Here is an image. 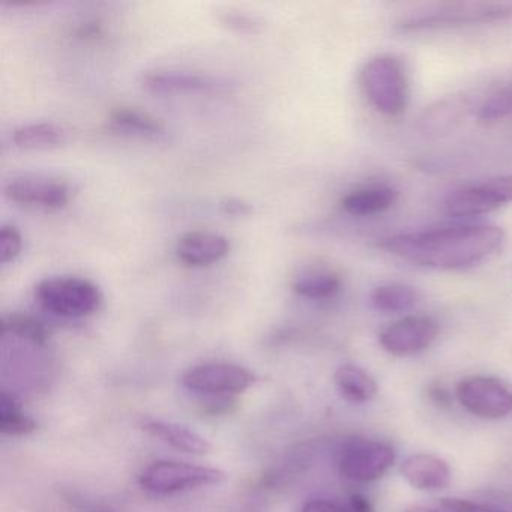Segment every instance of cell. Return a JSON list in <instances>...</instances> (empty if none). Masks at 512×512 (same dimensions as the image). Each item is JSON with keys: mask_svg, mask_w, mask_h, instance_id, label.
I'll list each match as a JSON object with an SVG mask.
<instances>
[{"mask_svg": "<svg viewBox=\"0 0 512 512\" xmlns=\"http://www.w3.org/2000/svg\"><path fill=\"white\" fill-rule=\"evenodd\" d=\"M458 403L482 419H502L512 413V388L497 377L472 376L455 389Z\"/></svg>", "mask_w": 512, "mask_h": 512, "instance_id": "ba28073f", "label": "cell"}, {"mask_svg": "<svg viewBox=\"0 0 512 512\" xmlns=\"http://www.w3.org/2000/svg\"><path fill=\"white\" fill-rule=\"evenodd\" d=\"M505 239L500 227L472 224L389 236L379 242V247L413 265L455 271L488 259L500 250Z\"/></svg>", "mask_w": 512, "mask_h": 512, "instance_id": "6da1fadb", "label": "cell"}, {"mask_svg": "<svg viewBox=\"0 0 512 512\" xmlns=\"http://www.w3.org/2000/svg\"><path fill=\"white\" fill-rule=\"evenodd\" d=\"M362 89L371 106L385 116L401 115L409 104V79L406 68L394 56L371 59L361 74Z\"/></svg>", "mask_w": 512, "mask_h": 512, "instance_id": "277c9868", "label": "cell"}, {"mask_svg": "<svg viewBox=\"0 0 512 512\" xmlns=\"http://www.w3.org/2000/svg\"><path fill=\"white\" fill-rule=\"evenodd\" d=\"M508 203H512V175L454 191L446 197L443 208L451 217L469 218L496 211Z\"/></svg>", "mask_w": 512, "mask_h": 512, "instance_id": "9c48e42d", "label": "cell"}, {"mask_svg": "<svg viewBox=\"0 0 512 512\" xmlns=\"http://www.w3.org/2000/svg\"><path fill=\"white\" fill-rule=\"evenodd\" d=\"M224 479L226 472L217 467L202 466L188 461L157 460L143 469L139 476V484L148 493L169 496L218 485Z\"/></svg>", "mask_w": 512, "mask_h": 512, "instance_id": "5b68a950", "label": "cell"}, {"mask_svg": "<svg viewBox=\"0 0 512 512\" xmlns=\"http://www.w3.org/2000/svg\"><path fill=\"white\" fill-rule=\"evenodd\" d=\"M251 211H253V208L244 200L227 199L221 203V212L230 215V217H247L251 214Z\"/></svg>", "mask_w": 512, "mask_h": 512, "instance_id": "f546056e", "label": "cell"}, {"mask_svg": "<svg viewBox=\"0 0 512 512\" xmlns=\"http://www.w3.org/2000/svg\"><path fill=\"white\" fill-rule=\"evenodd\" d=\"M398 200V191L391 187H368L352 191L341 200V209L353 217H368L391 208Z\"/></svg>", "mask_w": 512, "mask_h": 512, "instance_id": "ac0fdd59", "label": "cell"}, {"mask_svg": "<svg viewBox=\"0 0 512 512\" xmlns=\"http://www.w3.org/2000/svg\"><path fill=\"white\" fill-rule=\"evenodd\" d=\"M512 118V82L491 92L476 107V119L481 124H496Z\"/></svg>", "mask_w": 512, "mask_h": 512, "instance_id": "d4e9b609", "label": "cell"}, {"mask_svg": "<svg viewBox=\"0 0 512 512\" xmlns=\"http://www.w3.org/2000/svg\"><path fill=\"white\" fill-rule=\"evenodd\" d=\"M401 475L416 490L439 491L448 487L452 472L443 458L433 454H413L401 463Z\"/></svg>", "mask_w": 512, "mask_h": 512, "instance_id": "9a60e30c", "label": "cell"}, {"mask_svg": "<svg viewBox=\"0 0 512 512\" xmlns=\"http://www.w3.org/2000/svg\"><path fill=\"white\" fill-rule=\"evenodd\" d=\"M418 301V292L403 284H383L371 292V304L382 313H404L412 310Z\"/></svg>", "mask_w": 512, "mask_h": 512, "instance_id": "7402d4cb", "label": "cell"}, {"mask_svg": "<svg viewBox=\"0 0 512 512\" xmlns=\"http://www.w3.org/2000/svg\"><path fill=\"white\" fill-rule=\"evenodd\" d=\"M350 503H352V512H371L373 508H371L370 502L365 499L361 494H353L352 499H350Z\"/></svg>", "mask_w": 512, "mask_h": 512, "instance_id": "d6a6232c", "label": "cell"}, {"mask_svg": "<svg viewBox=\"0 0 512 512\" xmlns=\"http://www.w3.org/2000/svg\"><path fill=\"white\" fill-rule=\"evenodd\" d=\"M143 86L157 94H206L226 89L227 82L209 74L181 70L146 71Z\"/></svg>", "mask_w": 512, "mask_h": 512, "instance_id": "7c38bea8", "label": "cell"}, {"mask_svg": "<svg viewBox=\"0 0 512 512\" xmlns=\"http://www.w3.org/2000/svg\"><path fill=\"white\" fill-rule=\"evenodd\" d=\"M65 497H67V500H70L71 505H73L74 508H77L82 512H113L112 509L107 508V506H104L103 503H98L95 502V500L86 499V497L83 496H77V494H74L73 491H70V493H68Z\"/></svg>", "mask_w": 512, "mask_h": 512, "instance_id": "f1b7e54d", "label": "cell"}, {"mask_svg": "<svg viewBox=\"0 0 512 512\" xmlns=\"http://www.w3.org/2000/svg\"><path fill=\"white\" fill-rule=\"evenodd\" d=\"M2 334L13 335L20 340L28 341L37 347L46 346L49 332L46 326L28 314L13 313L2 319Z\"/></svg>", "mask_w": 512, "mask_h": 512, "instance_id": "cb8c5ba5", "label": "cell"}, {"mask_svg": "<svg viewBox=\"0 0 512 512\" xmlns=\"http://www.w3.org/2000/svg\"><path fill=\"white\" fill-rule=\"evenodd\" d=\"M404 512H449V511H439L436 508H430V506L424 505H413L409 506Z\"/></svg>", "mask_w": 512, "mask_h": 512, "instance_id": "836d02e7", "label": "cell"}, {"mask_svg": "<svg viewBox=\"0 0 512 512\" xmlns=\"http://www.w3.org/2000/svg\"><path fill=\"white\" fill-rule=\"evenodd\" d=\"M5 194L11 202L28 208L58 211L70 203L73 190L62 179L28 175L11 179L5 187Z\"/></svg>", "mask_w": 512, "mask_h": 512, "instance_id": "30bf717a", "label": "cell"}, {"mask_svg": "<svg viewBox=\"0 0 512 512\" xmlns=\"http://www.w3.org/2000/svg\"><path fill=\"white\" fill-rule=\"evenodd\" d=\"M140 425L155 439L185 454L205 455L212 451L211 442L187 425L154 418L143 419Z\"/></svg>", "mask_w": 512, "mask_h": 512, "instance_id": "e0dca14e", "label": "cell"}, {"mask_svg": "<svg viewBox=\"0 0 512 512\" xmlns=\"http://www.w3.org/2000/svg\"><path fill=\"white\" fill-rule=\"evenodd\" d=\"M428 395H430V400L433 401L434 404H437V406L446 407L451 404V395L440 385L431 386Z\"/></svg>", "mask_w": 512, "mask_h": 512, "instance_id": "1f68e13d", "label": "cell"}, {"mask_svg": "<svg viewBox=\"0 0 512 512\" xmlns=\"http://www.w3.org/2000/svg\"><path fill=\"white\" fill-rule=\"evenodd\" d=\"M182 386L188 391L209 397H230L242 394L257 382L248 368L229 362H209L185 371Z\"/></svg>", "mask_w": 512, "mask_h": 512, "instance_id": "52a82bcc", "label": "cell"}, {"mask_svg": "<svg viewBox=\"0 0 512 512\" xmlns=\"http://www.w3.org/2000/svg\"><path fill=\"white\" fill-rule=\"evenodd\" d=\"M397 460V452L388 443L352 437L338 452V470L349 481L368 484L382 478Z\"/></svg>", "mask_w": 512, "mask_h": 512, "instance_id": "8992f818", "label": "cell"}, {"mask_svg": "<svg viewBox=\"0 0 512 512\" xmlns=\"http://www.w3.org/2000/svg\"><path fill=\"white\" fill-rule=\"evenodd\" d=\"M110 125L115 130L137 136H158L163 134L164 124L161 119L139 107L119 106L109 113Z\"/></svg>", "mask_w": 512, "mask_h": 512, "instance_id": "44dd1931", "label": "cell"}, {"mask_svg": "<svg viewBox=\"0 0 512 512\" xmlns=\"http://www.w3.org/2000/svg\"><path fill=\"white\" fill-rule=\"evenodd\" d=\"M23 238L19 229L14 226H2L0 229V262H14L22 253Z\"/></svg>", "mask_w": 512, "mask_h": 512, "instance_id": "484cf974", "label": "cell"}, {"mask_svg": "<svg viewBox=\"0 0 512 512\" xmlns=\"http://www.w3.org/2000/svg\"><path fill=\"white\" fill-rule=\"evenodd\" d=\"M475 101L469 95H452L436 101L419 116L418 128L427 136H445L463 124L475 112Z\"/></svg>", "mask_w": 512, "mask_h": 512, "instance_id": "4fadbf2b", "label": "cell"}, {"mask_svg": "<svg viewBox=\"0 0 512 512\" xmlns=\"http://www.w3.org/2000/svg\"><path fill=\"white\" fill-rule=\"evenodd\" d=\"M440 505L449 512H509L506 509L497 508V506L458 499V497H443L440 499Z\"/></svg>", "mask_w": 512, "mask_h": 512, "instance_id": "4316f807", "label": "cell"}, {"mask_svg": "<svg viewBox=\"0 0 512 512\" xmlns=\"http://www.w3.org/2000/svg\"><path fill=\"white\" fill-rule=\"evenodd\" d=\"M301 512H350L331 500L314 499L302 506Z\"/></svg>", "mask_w": 512, "mask_h": 512, "instance_id": "4dcf8cb0", "label": "cell"}, {"mask_svg": "<svg viewBox=\"0 0 512 512\" xmlns=\"http://www.w3.org/2000/svg\"><path fill=\"white\" fill-rule=\"evenodd\" d=\"M230 241L220 233L194 230L185 233L176 244L179 262L190 268L214 265L229 254Z\"/></svg>", "mask_w": 512, "mask_h": 512, "instance_id": "5bb4252c", "label": "cell"}, {"mask_svg": "<svg viewBox=\"0 0 512 512\" xmlns=\"http://www.w3.org/2000/svg\"><path fill=\"white\" fill-rule=\"evenodd\" d=\"M38 424L17 403L16 397L8 391L0 395V431L5 436H29L37 430Z\"/></svg>", "mask_w": 512, "mask_h": 512, "instance_id": "603a6c76", "label": "cell"}, {"mask_svg": "<svg viewBox=\"0 0 512 512\" xmlns=\"http://www.w3.org/2000/svg\"><path fill=\"white\" fill-rule=\"evenodd\" d=\"M35 298L44 310L67 319L92 316L103 304L100 287L76 275L44 278L35 286Z\"/></svg>", "mask_w": 512, "mask_h": 512, "instance_id": "7a4b0ae2", "label": "cell"}, {"mask_svg": "<svg viewBox=\"0 0 512 512\" xmlns=\"http://www.w3.org/2000/svg\"><path fill=\"white\" fill-rule=\"evenodd\" d=\"M439 335V325L430 316H407L386 326L379 343L394 356H410L424 352Z\"/></svg>", "mask_w": 512, "mask_h": 512, "instance_id": "8fae6325", "label": "cell"}, {"mask_svg": "<svg viewBox=\"0 0 512 512\" xmlns=\"http://www.w3.org/2000/svg\"><path fill=\"white\" fill-rule=\"evenodd\" d=\"M334 380L341 397L352 403H367L379 391L374 377L358 365H340L335 371Z\"/></svg>", "mask_w": 512, "mask_h": 512, "instance_id": "d6986e66", "label": "cell"}, {"mask_svg": "<svg viewBox=\"0 0 512 512\" xmlns=\"http://www.w3.org/2000/svg\"><path fill=\"white\" fill-rule=\"evenodd\" d=\"M343 286V278L337 269L322 262L302 265L292 277L293 292L302 298L322 301L334 298Z\"/></svg>", "mask_w": 512, "mask_h": 512, "instance_id": "2e32d148", "label": "cell"}, {"mask_svg": "<svg viewBox=\"0 0 512 512\" xmlns=\"http://www.w3.org/2000/svg\"><path fill=\"white\" fill-rule=\"evenodd\" d=\"M512 19V2H457L401 20V31H434Z\"/></svg>", "mask_w": 512, "mask_h": 512, "instance_id": "3957f363", "label": "cell"}, {"mask_svg": "<svg viewBox=\"0 0 512 512\" xmlns=\"http://www.w3.org/2000/svg\"><path fill=\"white\" fill-rule=\"evenodd\" d=\"M68 140V131L61 125L40 122V124L23 125L13 134L17 148L25 151H44L59 148Z\"/></svg>", "mask_w": 512, "mask_h": 512, "instance_id": "ffe728a7", "label": "cell"}, {"mask_svg": "<svg viewBox=\"0 0 512 512\" xmlns=\"http://www.w3.org/2000/svg\"><path fill=\"white\" fill-rule=\"evenodd\" d=\"M220 20L224 25L239 32H256L260 28L259 23L247 14L227 11V13L221 14Z\"/></svg>", "mask_w": 512, "mask_h": 512, "instance_id": "83f0119b", "label": "cell"}]
</instances>
